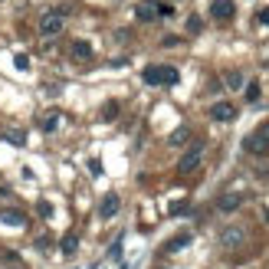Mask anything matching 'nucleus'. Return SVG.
<instances>
[{
  "instance_id": "f257e3e1",
  "label": "nucleus",
  "mask_w": 269,
  "mask_h": 269,
  "mask_svg": "<svg viewBox=\"0 0 269 269\" xmlns=\"http://www.w3.org/2000/svg\"><path fill=\"white\" fill-rule=\"evenodd\" d=\"M141 79L148 82V86H174V82L181 79V72H177L174 66H148V69L141 72Z\"/></svg>"
},
{
  "instance_id": "f03ea898",
  "label": "nucleus",
  "mask_w": 269,
  "mask_h": 269,
  "mask_svg": "<svg viewBox=\"0 0 269 269\" xmlns=\"http://www.w3.org/2000/svg\"><path fill=\"white\" fill-rule=\"evenodd\" d=\"M243 148L250 151V154H260V158H263V154H269V122H263V125L246 138Z\"/></svg>"
},
{
  "instance_id": "7ed1b4c3",
  "label": "nucleus",
  "mask_w": 269,
  "mask_h": 269,
  "mask_svg": "<svg viewBox=\"0 0 269 269\" xmlns=\"http://www.w3.org/2000/svg\"><path fill=\"white\" fill-rule=\"evenodd\" d=\"M200 161H204V148H200V144H194V148H187L181 154V161H177V174L181 177H187V174H194V171H197L200 167Z\"/></svg>"
},
{
  "instance_id": "20e7f679",
  "label": "nucleus",
  "mask_w": 269,
  "mask_h": 269,
  "mask_svg": "<svg viewBox=\"0 0 269 269\" xmlns=\"http://www.w3.org/2000/svg\"><path fill=\"white\" fill-rule=\"evenodd\" d=\"M63 26H66V20L56 13V10H49V13L40 16V33L43 36H56V33H63Z\"/></svg>"
},
{
  "instance_id": "39448f33",
  "label": "nucleus",
  "mask_w": 269,
  "mask_h": 269,
  "mask_svg": "<svg viewBox=\"0 0 269 269\" xmlns=\"http://www.w3.org/2000/svg\"><path fill=\"white\" fill-rule=\"evenodd\" d=\"M220 243L227 246V250H237V246H243V243H246V230H243V227H223Z\"/></svg>"
},
{
  "instance_id": "423d86ee",
  "label": "nucleus",
  "mask_w": 269,
  "mask_h": 269,
  "mask_svg": "<svg viewBox=\"0 0 269 269\" xmlns=\"http://www.w3.org/2000/svg\"><path fill=\"white\" fill-rule=\"evenodd\" d=\"M207 115H210L214 122H233V119H237V105H233V102H214Z\"/></svg>"
},
{
  "instance_id": "0eeeda50",
  "label": "nucleus",
  "mask_w": 269,
  "mask_h": 269,
  "mask_svg": "<svg viewBox=\"0 0 269 269\" xmlns=\"http://www.w3.org/2000/svg\"><path fill=\"white\" fill-rule=\"evenodd\" d=\"M233 13H237L233 0H210V16L214 20H233Z\"/></svg>"
},
{
  "instance_id": "6e6552de",
  "label": "nucleus",
  "mask_w": 269,
  "mask_h": 269,
  "mask_svg": "<svg viewBox=\"0 0 269 269\" xmlns=\"http://www.w3.org/2000/svg\"><path fill=\"white\" fill-rule=\"evenodd\" d=\"M122 210V200H119V194H105L102 197V204H99V217L102 220H112V217Z\"/></svg>"
},
{
  "instance_id": "1a4fd4ad",
  "label": "nucleus",
  "mask_w": 269,
  "mask_h": 269,
  "mask_svg": "<svg viewBox=\"0 0 269 269\" xmlns=\"http://www.w3.org/2000/svg\"><path fill=\"white\" fill-rule=\"evenodd\" d=\"M240 204H243V194H237V190H233V194H220V197H217V210H223V214H233Z\"/></svg>"
},
{
  "instance_id": "9d476101",
  "label": "nucleus",
  "mask_w": 269,
  "mask_h": 269,
  "mask_svg": "<svg viewBox=\"0 0 269 269\" xmlns=\"http://www.w3.org/2000/svg\"><path fill=\"white\" fill-rule=\"evenodd\" d=\"M69 56H72V59H79V63L92 59V43H86V40H72V46H69Z\"/></svg>"
},
{
  "instance_id": "9b49d317",
  "label": "nucleus",
  "mask_w": 269,
  "mask_h": 269,
  "mask_svg": "<svg viewBox=\"0 0 269 269\" xmlns=\"http://www.w3.org/2000/svg\"><path fill=\"white\" fill-rule=\"evenodd\" d=\"M187 141H190V128H187V125L174 128V132L167 134V144H171V148H184Z\"/></svg>"
},
{
  "instance_id": "f8f14e48",
  "label": "nucleus",
  "mask_w": 269,
  "mask_h": 269,
  "mask_svg": "<svg viewBox=\"0 0 269 269\" xmlns=\"http://www.w3.org/2000/svg\"><path fill=\"white\" fill-rule=\"evenodd\" d=\"M187 243H190V233H181V237H174V240L164 243V253H177V250H184Z\"/></svg>"
},
{
  "instance_id": "ddd939ff",
  "label": "nucleus",
  "mask_w": 269,
  "mask_h": 269,
  "mask_svg": "<svg viewBox=\"0 0 269 269\" xmlns=\"http://www.w3.org/2000/svg\"><path fill=\"white\" fill-rule=\"evenodd\" d=\"M0 220H3V223H16V227H23L26 217H23V210H0Z\"/></svg>"
},
{
  "instance_id": "4468645a",
  "label": "nucleus",
  "mask_w": 269,
  "mask_h": 269,
  "mask_svg": "<svg viewBox=\"0 0 269 269\" xmlns=\"http://www.w3.org/2000/svg\"><path fill=\"white\" fill-rule=\"evenodd\" d=\"M59 119H63L59 112H46L43 122H40V128H43V132H56V128H59Z\"/></svg>"
},
{
  "instance_id": "2eb2a0df",
  "label": "nucleus",
  "mask_w": 269,
  "mask_h": 269,
  "mask_svg": "<svg viewBox=\"0 0 269 269\" xmlns=\"http://www.w3.org/2000/svg\"><path fill=\"white\" fill-rule=\"evenodd\" d=\"M154 16H158V7H154V3H141V7H138V20H144V23H151Z\"/></svg>"
},
{
  "instance_id": "dca6fc26",
  "label": "nucleus",
  "mask_w": 269,
  "mask_h": 269,
  "mask_svg": "<svg viewBox=\"0 0 269 269\" xmlns=\"http://www.w3.org/2000/svg\"><path fill=\"white\" fill-rule=\"evenodd\" d=\"M76 250H79V237H76V233H66V237H63V253L72 256Z\"/></svg>"
},
{
  "instance_id": "f3484780",
  "label": "nucleus",
  "mask_w": 269,
  "mask_h": 269,
  "mask_svg": "<svg viewBox=\"0 0 269 269\" xmlns=\"http://www.w3.org/2000/svg\"><path fill=\"white\" fill-rule=\"evenodd\" d=\"M102 119H105V122L119 119V102H105V109H102Z\"/></svg>"
},
{
  "instance_id": "a211bd4d",
  "label": "nucleus",
  "mask_w": 269,
  "mask_h": 269,
  "mask_svg": "<svg viewBox=\"0 0 269 269\" xmlns=\"http://www.w3.org/2000/svg\"><path fill=\"white\" fill-rule=\"evenodd\" d=\"M246 102H260V82H250L246 86Z\"/></svg>"
},
{
  "instance_id": "6ab92c4d",
  "label": "nucleus",
  "mask_w": 269,
  "mask_h": 269,
  "mask_svg": "<svg viewBox=\"0 0 269 269\" xmlns=\"http://www.w3.org/2000/svg\"><path fill=\"white\" fill-rule=\"evenodd\" d=\"M227 86L230 89H243V76H240V72H227Z\"/></svg>"
},
{
  "instance_id": "aec40b11",
  "label": "nucleus",
  "mask_w": 269,
  "mask_h": 269,
  "mask_svg": "<svg viewBox=\"0 0 269 269\" xmlns=\"http://www.w3.org/2000/svg\"><path fill=\"white\" fill-rule=\"evenodd\" d=\"M204 30V20H200V16H190L187 20V33H200Z\"/></svg>"
},
{
  "instance_id": "412c9836",
  "label": "nucleus",
  "mask_w": 269,
  "mask_h": 269,
  "mask_svg": "<svg viewBox=\"0 0 269 269\" xmlns=\"http://www.w3.org/2000/svg\"><path fill=\"white\" fill-rule=\"evenodd\" d=\"M3 138H7V141H13V144H23V141H26L23 132H3Z\"/></svg>"
},
{
  "instance_id": "4be33fe9",
  "label": "nucleus",
  "mask_w": 269,
  "mask_h": 269,
  "mask_svg": "<svg viewBox=\"0 0 269 269\" xmlns=\"http://www.w3.org/2000/svg\"><path fill=\"white\" fill-rule=\"evenodd\" d=\"M13 63H16V69H30V56L16 53V56H13Z\"/></svg>"
},
{
  "instance_id": "5701e85b",
  "label": "nucleus",
  "mask_w": 269,
  "mask_h": 269,
  "mask_svg": "<svg viewBox=\"0 0 269 269\" xmlns=\"http://www.w3.org/2000/svg\"><path fill=\"white\" fill-rule=\"evenodd\" d=\"M119 256H122V240L119 243H112V250H109V260H119Z\"/></svg>"
},
{
  "instance_id": "b1692460",
  "label": "nucleus",
  "mask_w": 269,
  "mask_h": 269,
  "mask_svg": "<svg viewBox=\"0 0 269 269\" xmlns=\"http://www.w3.org/2000/svg\"><path fill=\"white\" fill-rule=\"evenodd\" d=\"M256 20H260V23H263V26H269V7H263V10H260V13H256Z\"/></svg>"
},
{
  "instance_id": "393cba45",
  "label": "nucleus",
  "mask_w": 269,
  "mask_h": 269,
  "mask_svg": "<svg viewBox=\"0 0 269 269\" xmlns=\"http://www.w3.org/2000/svg\"><path fill=\"white\" fill-rule=\"evenodd\" d=\"M187 210H190L187 204H174V207H171V214H174V217H177V214H187Z\"/></svg>"
},
{
  "instance_id": "a878e982",
  "label": "nucleus",
  "mask_w": 269,
  "mask_h": 269,
  "mask_svg": "<svg viewBox=\"0 0 269 269\" xmlns=\"http://www.w3.org/2000/svg\"><path fill=\"white\" fill-rule=\"evenodd\" d=\"M40 214H43V217H53V207H49L46 200H40Z\"/></svg>"
},
{
  "instance_id": "bb28decb",
  "label": "nucleus",
  "mask_w": 269,
  "mask_h": 269,
  "mask_svg": "<svg viewBox=\"0 0 269 269\" xmlns=\"http://www.w3.org/2000/svg\"><path fill=\"white\" fill-rule=\"evenodd\" d=\"M7 269H26V266H23L20 260H16V263H7Z\"/></svg>"
},
{
  "instance_id": "cd10ccee",
  "label": "nucleus",
  "mask_w": 269,
  "mask_h": 269,
  "mask_svg": "<svg viewBox=\"0 0 269 269\" xmlns=\"http://www.w3.org/2000/svg\"><path fill=\"white\" fill-rule=\"evenodd\" d=\"M7 194H10V190H7V187H0V197H7Z\"/></svg>"
},
{
  "instance_id": "c85d7f7f",
  "label": "nucleus",
  "mask_w": 269,
  "mask_h": 269,
  "mask_svg": "<svg viewBox=\"0 0 269 269\" xmlns=\"http://www.w3.org/2000/svg\"><path fill=\"white\" fill-rule=\"evenodd\" d=\"M266 223H269V207H266Z\"/></svg>"
}]
</instances>
